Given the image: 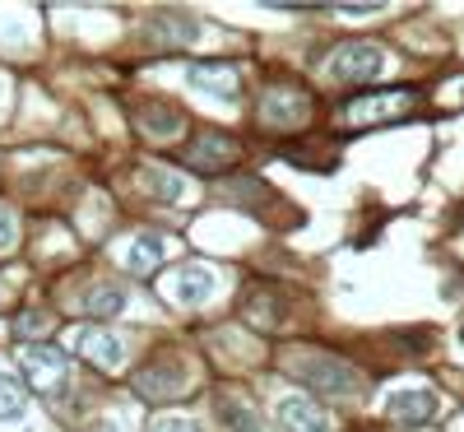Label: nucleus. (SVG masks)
I'll return each mask as SVG.
<instances>
[{
    "instance_id": "2eb2a0df",
    "label": "nucleus",
    "mask_w": 464,
    "mask_h": 432,
    "mask_svg": "<svg viewBox=\"0 0 464 432\" xmlns=\"http://www.w3.org/2000/svg\"><path fill=\"white\" fill-rule=\"evenodd\" d=\"M163 238L159 232H135V238L126 242V251H121V265L130 270V274H140V280H149V274H159V265H163Z\"/></svg>"
},
{
    "instance_id": "39448f33",
    "label": "nucleus",
    "mask_w": 464,
    "mask_h": 432,
    "mask_svg": "<svg viewBox=\"0 0 464 432\" xmlns=\"http://www.w3.org/2000/svg\"><path fill=\"white\" fill-rule=\"evenodd\" d=\"M325 70H330V80H339V84H376L385 74V52L376 43L353 37V43H339L325 56Z\"/></svg>"
},
{
    "instance_id": "9d476101",
    "label": "nucleus",
    "mask_w": 464,
    "mask_h": 432,
    "mask_svg": "<svg viewBox=\"0 0 464 432\" xmlns=\"http://www.w3.org/2000/svg\"><path fill=\"white\" fill-rule=\"evenodd\" d=\"M214 289H218V274L209 265H177L172 274L159 280V293L172 307H200V302L214 298Z\"/></svg>"
},
{
    "instance_id": "a878e982",
    "label": "nucleus",
    "mask_w": 464,
    "mask_h": 432,
    "mask_svg": "<svg viewBox=\"0 0 464 432\" xmlns=\"http://www.w3.org/2000/svg\"><path fill=\"white\" fill-rule=\"evenodd\" d=\"M459 339H464V330H459Z\"/></svg>"
},
{
    "instance_id": "dca6fc26",
    "label": "nucleus",
    "mask_w": 464,
    "mask_h": 432,
    "mask_svg": "<svg viewBox=\"0 0 464 432\" xmlns=\"http://www.w3.org/2000/svg\"><path fill=\"white\" fill-rule=\"evenodd\" d=\"M214 418L227 427V432H260V414L251 400H242L237 390H214Z\"/></svg>"
},
{
    "instance_id": "6ab92c4d",
    "label": "nucleus",
    "mask_w": 464,
    "mask_h": 432,
    "mask_svg": "<svg viewBox=\"0 0 464 432\" xmlns=\"http://www.w3.org/2000/svg\"><path fill=\"white\" fill-rule=\"evenodd\" d=\"M14 339H19V349H28V344H47V335L56 330V321L47 317V311L43 307H28V311H19V317H14Z\"/></svg>"
},
{
    "instance_id": "a211bd4d",
    "label": "nucleus",
    "mask_w": 464,
    "mask_h": 432,
    "mask_svg": "<svg viewBox=\"0 0 464 432\" xmlns=\"http://www.w3.org/2000/svg\"><path fill=\"white\" fill-rule=\"evenodd\" d=\"M135 177H140V191L153 195V201H168L172 205V201H181V195H186V182L172 168H163V163H140Z\"/></svg>"
},
{
    "instance_id": "f03ea898",
    "label": "nucleus",
    "mask_w": 464,
    "mask_h": 432,
    "mask_svg": "<svg viewBox=\"0 0 464 432\" xmlns=\"http://www.w3.org/2000/svg\"><path fill=\"white\" fill-rule=\"evenodd\" d=\"M418 107V89H372L358 98H343L334 112V126L339 131H372V126H391L404 122Z\"/></svg>"
},
{
    "instance_id": "7ed1b4c3",
    "label": "nucleus",
    "mask_w": 464,
    "mask_h": 432,
    "mask_svg": "<svg viewBox=\"0 0 464 432\" xmlns=\"http://www.w3.org/2000/svg\"><path fill=\"white\" fill-rule=\"evenodd\" d=\"M19 372L28 377V390L37 400H47L61 409V400L70 396V358L52 344H28L19 349Z\"/></svg>"
},
{
    "instance_id": "423d86ee",
    "label": "nucleus",
    "mask_w": 464,
    "mask_h": 432,
    "mask_svg": "<svg viewBox=\"0 0 464 432\" xmlns=\"http://www.w3.org/2000/svg\"><path fill=\"white\" fill-rule=\"evenodd\" d=\"M260 122L275 131H297L312 122V93H306L297 80H279L260 93Z\"/></svg>"
},
{
    "instance_id": "412c9836",
    "label": "nucleus",
    "mask_w": 464,
    "mask_h": 432,
    "mask_svg": "<svg viewBox=\"0 0 464 432\" xmlns=\"http://www.w3.org/2000/svg\"><path fill=\"white\" fill-rule=\"evenodd\" d=\"M121 307H126V293H121V289H111V284H98V289L84 298V311H89V317H98V321L116 317Z\"/></svg>"
},
{
    "instance_id": "9b49d317",
    "label": "nucleus",
    "mask_w": 464,
    "mask_h": 432,
    "mask_svg": "<svg viewBox=\"0 0 464 432\" xmlns=\"http://www.w3.org/2000/svg\"><path fill=\"white\" fill-rule=\"evenodd\" d=\"M186 80H190V89L214 93L218 103H237L242 98V74H237V65H227V61H196L186 70Z\"/></svg>"
},
{
    "instance_id": "393cba45",
    "label": "nucleus",
    "mask_w": 464,
    "mask_h": 432,
    "mask_svg": "<svg viewBox=\"0 0 464 432\" xmlns=\"http://www.w3.org/2000/svg\"><path fill=\"white\" fill-rule=\"evenodd\" d=\"M93 432H116V423H98V427H93Z\"/></svg>"
},
{
    "instance_id": "b1692460",
    "label": "nucleus",
    "mask_w": 464,
    "mask_h": 432,
    "mask_svg": "<svg viewBox=\"0 0 464 432\" xmlns=\"http://www.w3.org/2000/svg\"><path fill=\"white\" fill-rule=\"evenodd\" d=\"M149 432H200L196 423H190V418H177V414H163L159 423H153Z\"/></svg>"
},
{
    "instance_id": "5701e85b",
    "label": "nucleus",
    "mask_w": 464,
    "mask_h": 432,
    "mask_svg": "<svg viewBox=\"0 0 464 432\" xmlns=\"http://www.w3.org/2000/svg\"><path fill=\"white\" fill-rule=\"evenodd\" d=\"M14 238H19V223H14L10 205H0V251H10V247H14Z\"/></svg>"
},
{
    "instance_id": "20e7f679",
    "label": "nucleus",
    "mask_w": 464,
    "mask_h": 432,
    "mask_svg": "<svg viewBox=\"0 0 464 432\" xmlns=\"http://www.w3.org/2000/svg\"><path fill=\"white\" fill-rule=\"evenodd\" d=\"M242 163V144L227 131H196V140L181 144V168L200 172V177H223Z\"/></svg>"
},
{
    "instance_id": "aec40b11",
    "label": "nucleus",
    "mask_w": 464,
    "mask_h": 432,
    "mask_svg": "<svg viewBox=\"0 0 464 432\" xmlns=\"http://www.w3.org/2000/svg\"><path fill=\"white\" fill-rule=\"evenodd\" d=\"M223 195H227V201H237V205H246L251 214H256L260 205H279V195L269 191V186H265L260 177H242V182H232V186H227Z\"/></svg>"
},
{
    "instance_id": "4be33fe9",
    "label": "nucleus",
    "mask_w": 464,
    "mask_h": 432,
    "mask_svg": "<svg viewBox=\"0 0 464 432\" xmlns=\"http://www.w3.org/2000/svg\"><path fill=\"white\" fill-rule=\"evenodd\" d=\"M28 409V396L14 377H0V418H19Z\"/></svg>"
},
{
    "instance_id": "4468645a",
    "label": "nucleus",
    "mask_w": 464,
    "mask_h": 432,
    "mask_svg": "<svg viewBox=\"0 0 464 432\" xmlns=\"http://www.w3.org/2000/svg\"><path fill=\"white\" fill-rule=\"evenodd\" d=\"M279 423H284V432H330V414L306 396H284L279 400Z\"/></svg>"
},
{
    "instance_id": "0eeeda50",
    "label": "nucleus",
    "mask_w": 464,
    "mask_h": 432,
    "mask_svg": "<svg viewBox=\"0 0 464 432\" xmlns=\"http://www.w3.org/2000/svg\"><path fill=\"white\" fill-rule=\"evenodd\" d=\"M135 396L140 400H149V405H168V400H177L181 390L190 386V372H186V363L177 358V353H159L153 363H144L140 372H135Z\"/></svg>"
},
{
    "instance_id": "f3484780",
    "label": "nucleus",
    "mask_w": 464,
    "mask_h": 432,
    "mask_svg": "<svg viewBox=\"0 0 464 432\" xmlns=\"http://www.w3.org/2000/svg\"><path fill=\"white\" fill-rule=\"evenodd\" d=\"M385 414L395 423H428L437 414V396L432 390H395V396L385 400Z\"/></svg>"
},
{
    "instance_id": "f8f14e48",
    "label": "nucleus",
    "mask_w": 464,
    "mask_h": 432,
    "mask_svg": "<svg viewBox=\"0 0 464 432\" xmlns=\"http://www.w3.org/2000/svg\"><path fill=\"white\" fill-rule=\"evenodd\" d=\"M80 353H84V363L98 368L102 377H116V372L126 368V344L116 339L111 330H89V335L80 339Z\"/></svg>"
},
{
    "instance_id": "6e6552de",
    "label": "nucleus",
    "mask_w": 464,
    "mask_h": 432,
    "mask_svg": "<svg viewBox=\"0 0 464 432\" xmlns=\"http://www.w3.org/2000/svg\"><path fill=\"white\" fill-rule=\"evenodd\" d=\"M237 311H242V321H246L256 335H279V330H288V293L275 289V284H246Z\"/></svg>"
},
{
    "instance_id": "f257e3e1",
    "label": "nucleus",
    "mask_w": 464,
    "mask_h": 432,
    "mask_svg": "<svg viewBox=\"0 0 464 432\" xmlns=\"http://www.w3.org/2000/svg\"><path fill=\"white\" fill-rule=\"evenodd\" d=\"M279 368L293 381L321 390L325 400H348V396H362V390H367V377L353 363L334 358V353H321V349H306V344H288L279 353Z\"/></svg>"
},
{
    "instance_id": "ddd939ff",
    "label": "nucleus",
    "mask_w": 464,
    "mask_h": 432,
    "mask_svg": "<svg viewBox=\"0 0 464 432\" xmlns=\"http://www.w3.org/2000/svg\"><path fill=\"white\" fill-rule=\"evenodd\" d=\"M196 37H200V24L190 15H177V10L159 15L144 28V43H153V47H190Z\"/></svg>"
},
{
    "instance_id": "1a4fd4ad",
    "label": "nucleus",
    "mask_w": 464,
    "mask_h": 432,
    "mask_svg": "<svg viewBox=\"0 0 464 432\" xmlns=\"http://www.w3.org/2000/svg\"><path fill=\"white\" fill-rule=\"evenodd\" d=\"M130 116H135V131L149 144H177V135L186 131V112L168 98H140Z\"/></svg>"
}]
</instances>
